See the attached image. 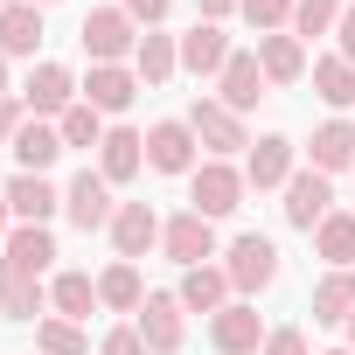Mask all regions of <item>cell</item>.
Segmentation results:
<instances>
[{
    "instance_id": "40",
    "label": "cell",
    "mask_w": 355,
    "mask_h": 355,
    "mask_svg": "<svg viewBox=\"0 0 355 355\" xmlns=\"http://www.w3.org/2000/svg\"><path fill=\"white\" fill-rule=\"evenodd\" d=\"M334 35H341V49H334V56H341V63H355V0L341 8V28H334Z\"/></svg>"
},
{
    "instance_id": "1",
    "label": "cell",
    "mask_w": 355,
    "mask_h": 355,
    "mask_svg": "<svg viewBox=\"0 0 355 355\" xmlns=\"http://www.w3.org/2000/svg\"><path fill=\"white\" fill-rule=\"evenodd\" d=\"M244 189H251V182H244V167H230V160H202V167L189 174V209L216 223V216L244 209Z\"/></svg>"
},
{
    "instance_id": "15",
    "label": "cell",
    "mask_w": 355,
    "mask_h": 355,
    "mask_svg": "<svg viewBox=\"0 0 355 355\" xmlns=\"http://www.w3.org/2000/svg\"><path fill=\"white\" fill-rule=\"evenodd\" d=\"M182 300H174V293H146V306H139V341L153 348V355H174V348H182Z\"/></svg>"
},
{
    "instance_id": "30",
    "label": "cell",
    "mask_w": 355,
    "mask_h": 355,
    "mask_svg": "<svg viewBox=\"0 0 355 355\" xmlns=\"http://www.w3.org/2000/svg\"><path fill=\"white\" fill-rule=\"evenodd\" d=\"M355 313V265L348 272H327L313 286V320H348Z\"/></svg>"
},
{
    "instance_id": "21",
    "label": "cell",
    "mask_w": 355,
    "mask_h": 355,
    "mask_svg": "<svg viewBox=\"0 0 355 355\" xmlns=\"http://www.w3.org/2000/svg\"><path fill=\"white\" fill-rule=\"evenodd\" d=\"M139 167H146V139H139L132 125H112V132H105V146H98V174L119 189V182H132Z\"/></svg>"
},
{
    "instance_id": "14",
    "label": "cell",
    "mask_w": 355,
    "mask_h": 355,
    "mask_svg": "<svg viewBox=\"0 0 355 355\" xmlns=\"http://www.w3.org/2000/svg\"><path fill=\"white\" fill-rule=\"evenodd\" d=\"M153 244H160V216H153L146 202H119V216H112V251H119L125 265H139Z\"/></svg>"
},
{
    "instance_id": "44",
    "label": "cell",
    "mask_w": 355,
    "mask_h": 355,
    "mask_svg": "<svg viewBox=\"0 0 355 355\" xmlns=\"http://www.w3.org/2000/svg\"><path fill=\"white\" fill-rule=\"evenodd\" d=\"M348 348H355V313H348Z\"/></svg>"
},
{
    "instance_id": "9",
    "label": "cell",
    "mask_w": 355,
    "mask_h": 355,
    "mask_svg": "<svg viewBox=\"0 0 355 355\" xmlns=\"http://www.w3.org/2000/svg\"><path fill=\"white\" fill-rule=\"evenodd\" d=\"M77 98H84V84H77L63 63H35V77L21 84V105H28L35 119H63Z\"/></svg>"
},
{
    "instance_id": "28",
    "label": "cell",
    "mask_w": 355,
    "mask_h": 355,
    "mask_svg": "<svg viewBox=\"0 0 355 355\" xmlns=\"http://www.w3.org/2000/svg\"><path fill=\"white\" fill-rule=\"evenodd\" d=\"M313 167H320V174L355 167V125H348V119H327V125L313 132Z\"/></svg>"
},
{
    "instance_id": "42",
    "label": "cell",
    "mask_w": 355,
    "mask_h": 355,
    "mask_svg": "<svg viewBox=\"0 0 355 355\" xmlns=\"http://www.w3.org/2000/svg\"><path fill=\"white\" fill-rule=\"evenodd\" d=\"M15 230V209H8V196H0V237H8Z\"/></svg>"
},
{
    "instance_id": "12",
    "label": "cell",
    "mask_w": 355,
    "mask_h": 355,
    "mask_svg": "<svg viewBox=\"0 0 355 355\" xmlns=\"http://www.w3.org/2000/svg\"><path fill=\"white\" fill-rule=\"evenodd\" d=\"M49 265H56V237H49V223H15V230H8V251H0V272L42 279Z\"/></svg>"
},
{
    "instance_id": "41",
    "label": "cell",
    "mask_w": 355,
    "mask_h": 355,
    "mask_svg": "<svg viewBox=\"0 0 355 355\" xmlns=\"http://www.w3.org/2000/svg\"><path fill=\"white\" fill-rule=\"evenodd\" d=\"M237 8H244V0H202V21H230Z\"/></svg>"
},
{
    "instance_id": "6",
    "label": "cell",
    "mask_w": 355,
    "mask_h": 355,
    "mask_svg": "<svg viewBox=\"0 0 355 355\" xmlns=\"http://www.w3.org/2000/svg\"><path fill=\"white\" fill-rule=\"evenodd\" d=\"M265 334H272V327L258 320L251 300H230L223 313H209V348H216V355H258Z\"/></svg>"
},
{
    "instance_id": "47",
    "label": "cell",
    "mask_w": 355,
    "mask_h": 355,
    "mask_svg": "<svg viewBox=\"0 0 355 355\" xmlns=\"http://www.w3.org/2000/svg\"><path fill=\"white\" fill-rule=\"evenodd\" d=\"M0 8H8V0H0Z\"/></svg>"
},
{
    "instance_id": "8",
    "label": "cell",
    "mask_w": 355,
    "mask_h": 355,
    "mask_svg": "<svg viewBox=\"0 0 355 355\" xmlns=\"http://www.w3.org/2000/svg\"><path fill=\"white\" fill-rule=\"evenodd\" d=\"M63 216L77 223V230H112V216H119V202H112V182L98 167H84L77 182L63 189Z\"/></svg>"
},
{
    "instance_id": "10",
    "label": "cell",
    "mask_w": 355,
    "mask_h": 355,
    "mask_svg": "<svg viewBox=\"0 0 355 355\" xmlns=\"http://www.w3.org/2000/svg\"><path fill=\"white\" fill-rule=\"evenodd\" d=\"M196 132H189V119H160L153 132H146V167L153 174H196Z\"/></svg>"
},
{
    "instance_id": "11",
    "label": "cell",
    "mask_w": 355,
    "mask_h": 355,
    "mask_svg": "<svg viewBox=\"0 0 355 355\" xmlns=\"http://www.w3.org/2000/svg\"><path fill=\"white\" fill-rule=\"evenodd\" d=\"M293 160H300V146H293L286 132H265V139H251V153H244V182H251V189H286L293 174H300Z\"/></svg>"
},
{
    "instance_id": "5",
    "label": "cell",
    "mask_w": 355,
    "mask_h": 355,
    "mask_svg": "<svg viewBox=\"0 0 355 355\" xmlns=\"http://www.w3.org/2000/svg\"><path fill=\"white\" fill-rule=\"evenodd\" d=\"M160 251L182 265V272H196V265H209V258H216V223H209V216H196V209L167 216V223H160Z\"/></svg>"
},
{
    "instance_id": "29",
    "label": "cell",
    "mask_w": 355,
    "mask_h": 355,
    "mask_svg": "<svg viewBox=\"0 0 355 355\" xmlns=\"http://www.w3.org/2000/svg\"><path fill=\"white\" fill-rule=\"evenodd\" d=\"M313 251H320L334 272H348V265H355V216H348V209L320 216V230H313Z\"/></svg>"
},
{
    "instance_id": "25",
    "label": "cell",
    "mask_w": 355,
    "mask_h": 355,
    "mask_svg": "<svg viewBox=\"0 0 355 355\" xmlns=\"http://www.w3.org/2000/svg\"><path fill=\"white\" fill-rule=\"evenodd\" d=\"M98 306H112V313H139L146 306V286H139V265H105L98 272Z\"/></svg>"
},
{
    "instance_id": "46",
    "label": "cell",
    "mask_w": 355,
    "mask_h": 355,
    "mask_svg": "<svg viewBox=\"0 0 355 355\" xmlns=\"http://www.w3.org/2000/svg\"><path fill=\"white\" fill-rule=\"evenodd\" d=\"M327 355H355V348H327Z\"/></svg>"
},
{
    "instance_id": "33",
    "label": "cell",
    "mask_w": 355,
    "mask_h": 355,
    "mask_svg": "<svg viewBox=\"0 0 355 355\" xmlns=\"http://www.w3.org/2000/svg\"><path fill=\"white\" fill-rule=\"evenodd\" d=\"M56 132H63V146H105V132H112V125H105V112H91V105L77 98V105L56 119Z\"/></svg>"
},
{
    "instance_id": "27",
    "label": "cell",
    "mask_w": 355,
    "mask_h": 355,
    "mask_svg": "<svg viewBox=\"0 0 355 355\" xmlns=\"http://www.w3.org/2000/svg\"><path fill=\"white\" fill-rule=\"evenodd\" d=\"M49 306H56L63 320H84V313L98 306V279H91V272H56V279H49Z\"/></svg>"
},
{
    "instance_id": "26",
    "label": "cell",
    "mask_w": 355,
    "mask_h": 355,
    "mask_svg": "<svg viewBox=\"0 0 355 355\" xmlns=\"http://www.w3.org/2000/svg\"><path fill=\"white\" fill-rule=\"evenodd\" d=\"M42 306H49V286H42V279L0 272V320H35Z\"/></svg>"
},
{
    "instance_id": "34",
    "label": "cell",
    "mask_w": 355,
    "mask_h": 355,
    "mask_svg": "<svg viewBox=\"0 0 355 355\" xmlns=\"http://www.w3.org/2000/svg\"><path fill=\"white\" fill-rule=\"evenodd\" d=\"M327 28H341V0H293V35L300 42L327 35Z\"/></svg>"
},
{
    "instance_id": "2",
    "label": "cell",
    "mask_w": 355,
    "mask_h": 355,
    "mask_svg": "<svg viewBox=\"0 0 355 355\" xmlns=\"http://www.w3.org/2000/svg\"><path fill=\"white\" fill-rule=\"evenodd\" d=\"M77 42H84L91 63H125V56L139 49V21H132L125 8H91L84 28H77Z\"/></svg>"
},
{
    "instance_id": "16",
    "label": "cell",
    "mask_w": 355,
    "mask_h": 355,
    "mask_svg": "<svg viewBox=\"0 0 355 355\" xmlns=\"http://www.w3.org/2000/svg\"><path fill=\"white\" fill-rule=\"evenodd\" d=\"M0 196H8V209H15V223H49V216L63 209V189L49 182V174H15V182L0 189Z\"/></svg>"
},
{
    "instance_id": "43",
    "label": "cell",
    "mask_w": 355,
    "mask_h": 355,
    "mask_svg": "<svg viewBox=\"0 0 355 355\" xmlns=\"http://www.w3.org/2000/svg\"><path fill=\"white\" fill-rule=\"evenodd\" d=\"M0 98H8V56H0Z\"/></svg>"
},
{
    "instance_id": "22",
    "label": "cell",
    "mask_w": 355,
    "mask_h": 355,
    "mask_svg": "<svg viewBox=\"0 0 355 355\" xmlns=\"http://www.w3.org/2000/svg\"><path fill=\"white\" fill-rule=\"evenodd\" d=\"M8 146H15L21 174H49V167H56V153H63V132H56L49 119H21V132H15Z\"/></svg>"
},
{
    "instance_id": "45",
    "label": "cell",
    "mask_w": 355,
    "mask_h": 355,
    "mask_svg": "<svg viewBox=\"0 0 355 355\" xmlns=\"http://www.w3.org/2000/svg\"><path fill=\"white\" fill-rule=\"evenodd\" d=\"M28 8H56V0H28Z\"/></svg>"
},
{
    "instance_id": "32",
    "label": "cell",
    "mask_w": 355,
    "mask_h": 355,
    "mask_svg": "<svg viewBox=\"0 0 355 355\" xmlns=\"http://www.w3.org/2000/svg\"><path fill=\"white\" fill-rule=\"evenodd\" d=\"M35 355H91V341H84L77 320L49 313V320H35Z\"/></svg>"
},
{
    "instance_id": "13",
    "label": "cell",
    "mask_w": 355,
    "mask_h": 355,
    "mask_svg": "<svg viewBox=\"0 0 355 355\" xmlns=\"http://www.w3.org/2000/svg\"><path fill=\"white\" fill-rule=\"evenodd\" d=\"M230 56H237V49H230L223 21H196V28L182 35V70H189V77H223Z\"/></svg>"
},
{
    "instance_id": "24",
    "label": "cell",
    "mask_w": 355,
    "mask_h": 355,
    "mask_svg": "<svg viewBox=\"0 0 355 355\" xmlns=\"http://www.w3.org/2000/svg\"><path fill=\"white\" fill-rule=\"evenodd\" d=\"M35 42H42V8L8 0L0 8V56H35Z\"/></svg>"
},
{
    "instance_id": "31",
    "label": "cell",
    "mask_w": 355,
    "mask_h": 355,
    "mask_svg": "<svg viewBox=\"0 0 355 355\" xmlns=\"http://www.w3.org/2000/svg\"><path fill=\"white\" fill-rule=\"evenodd\" d=\"M313 91H320V105H355V63H341V56H320L313 63Z\"/></svg>"
},
{
    "instance_id": "19",
    "label": "cell",
    "mask_w": 355,
    "mask_h": 355,
    "mask_svg": "<svg viewBox=\"0 0 355 355\" xmlns=\"http://www.w3.org/2000/svg\"><path fill=\"white\" fill-rule=\"evenodd\" d=\"M139 91H146V84H139L125 63H91V77H84V105H91V112H125Z\"/></svg>"
},
{
    "instance_id": "20",
    "label": "cell",
    "mask_w": 355,
    "mask_h": 355,
    "mask_svg": "<svg viewBox=\"0 0 355 355\" xmlns=\"http://www.w3.org/2000/svg\"><path fill=\"white\" fill-rule=\"evenodd\" d=\"M216 91H223V105L244 119L258 98H265V70H258V49H237L230 63H223V77H216Z\"/></svg>"
},
{
    "instance_id": "35",
    "label": "cell",
    "mask_w": 355,
    "mask_h": 355,
    "mask_svg": "<svg viewBox=\"0 0 355 355\" xmlns=\"http://www.w3.org/2000/svg\"><path fill=\"white\" fill-rule=\"evenodd\" d=\"M258 35H279V28H293V0H244V8H237Z\"/></svg>"
},
{
    "instance_id": "7",
    "label": "cell",
    "mask_w": 355,
    "mask_h": 355,
    "mask_svg": "<svg viewBox=\"0 0 355 355\" xmlns=\"http://www.w3.org/2000/svg\"><path fill=\"white\" fill-rule=\"evenodd\" d=\"M279 209H286L293 230H320V216H334V182H327L320 167H300L293 182H286V202Z\"/></svg>"
},
{
    "instance_id": "37",
    "label": "cell",
    "mask_w": 355,
    "mask_h": 355,
    "mask_svg": "<svg viewBox=\"0 0 355 355\" xmlns=\"http://www.w3.org/2000/svg\"><path fill=\"white\" fill-rule=\"evenodd\" d=\"M258 355H306V334H300V327H272Z\"/></svg>"
},
{
    "instance_id": "18",
    "label": "cell",
    "mask_w": 355,
    "mask_h": 355,
    "mask_svg": "<svg viewBox=\"0 0 355 355\" xmlns=\"http://www.w3.org/2000/svg\"><path fill=\"white\" fill-rule=\"evenodd\" d=\"M258 70H265V84H300L313 63H306V42L293 28H279V35H258Z\"/></svg>"
},
{
    "instance_id": "23",
    "label": "cell",
    "mask_w": 355,
    "mask_h": 355,
    "mask_svg": "<svg viewBox=\"0 0 355 355\" xmlns=\"http://www.w3.org/2000/svg\"><path fill=\"white\" fill-rule=\"evenodd\" d=\"M174 70H182V42L160 35V28H146V35H139V49H132V77L153 91V84H167Z\"/></svg>"
},
{
    "instance_id": "38",
    "label": "cell",
    "mask_w": 355,
    "mask_h": 355,
    "mask_svg": "<svg viewBox=\"0 0 355 355\" xmlns=\"http://www.w3.org/2000/svg\"><path fill=\"white\" fill-rule=\"evenodd\" d=\"M119 8H125V15L139 21V28H160V21H167V8H174V0H119Z\"/></svg>"
},
{
    "instance_id": "3",
    "label": "cell",
    "mask_w": 355,
    "mask_h": 355,
    "mask_svg": "<svg viewBox=\"0 0 355 355\" xmlns=\"http://www.w3.org/2000/svg\"><path fill=\"white\" fill-rule=\"evenodd\" d=\"M223 272H230L237 300H251V293H265V286L279 279V244H272V237H258V230H244V237H230Z\"/></svg>"
},
{
    "instance_id": "4",
    "label": "cell",
    "mask_w": 355,
    "mask_h": 355,
    "mask_svg": "<svg viewBox=\"0 0 355 355\" xmlns=\"http://www.w3.org/2000/svg\"><path fill=\"white\" fill-rule=\"evenodd\" d=\"M189 132L209 146V160H230V153H244V146H251L244 119H237L223 98H196V105H189Z\"/></svg>"
},
{
    "instance_id": "36",
    "label": "cell",
    "mask_w": 355,
    "mask_h": 355,
    "mask_svg": "<svg viewBox=\"0 0 355 355\" xmlns=\"http://www.w3.org/2000/svg\"><path fill=\"white\" fill-rule=\"evenodd\" d=\"M98 355H153V348L139 341V327H112V334L98 341Z\"/></svg>"
},
{
    "instance_id": "17",
    "label": "cell",
    "mask_w": 355,
    "mask_h": 355,
    "mask_svg": "<svg viewBox=\"0 0 355 355\" xmlns=\"http://www.w3.org/2000/svg\"><path fill=\"white\" fill-rule=\"evenodd\" d=\"M174 300H182L189 313H223V306L237 300V286H230V272H223V265H196V272H182Z\"/></svg>"
},
{
    "instance_id": "39",
    "label": "cell",
    "mask_w": 355,
    "mask_h": 355,
    "mask_svg": "<svg viewBox=\"0 0 355 355\" xmlns=\"http://www.w3.org/2000/svg\"><path fill=\"white\" fill-rule=\"evenodd\" d=\"M21 112H28V105H21V91H8V98H0V146L21 132Z\"/></svg>"
}]
</instances>
